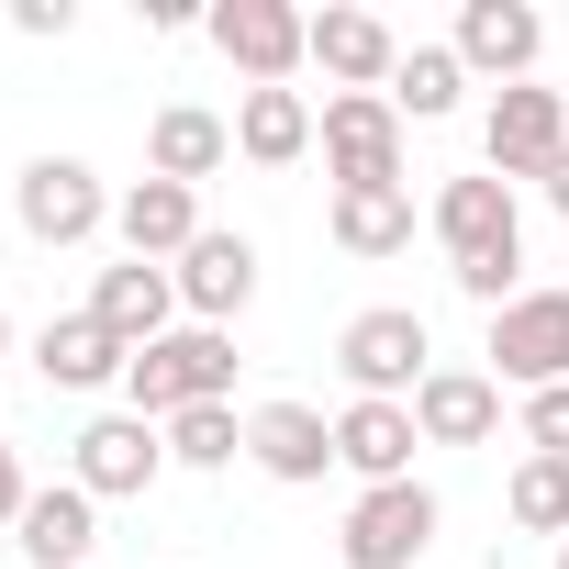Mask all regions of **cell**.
Listing matches in <instances>:
<instances>
[{
	"label": "cell",
	"mask_w": 569,
	"mask_h": 569,
	"mask_svg": "<svg viewBox=\"0 0 569 569\" xmlns=\"http://www.w3.org/2000/svg\"><path fill=\"white\" fill-rule=\"evenodd\" d=\"M425 223H436V246H447V279H458V291H469L480 313L525 302V212H513V190H502L491 168L447 179Z\"/></svg>",
	"instance_id": "obj_1"
},
{
	"label": "cell",
	"mask_w": 569,
	"mask_h": 569,
	"mask_svg": "<svg viewBox=\"0 0 569 569\" xmlns=\"http://www.w3.org/2000/svg\"><path fill=\"white\" fill-rule=\"evenodd\" d=\"M223 391H234V336L223 325H179V336L134 347V369H123V413H146V425H179Z\"/></svg>",
	"instance_id": "obj_2"
},
{
	"label": "cell",
	"mask_w": 569,
	"mask_h": 569,
	"mask_svg": "<svg viewBox=\"0 0 569 569\" xmlns=\"http://www.w3.org/2000/svg\"><path fill=\"white\" fill-rule=\"evenodd\" d=\"M336 369H347L358 402H413V391L436 380V336H425L413 302H369V313L336 336Z\"/></svg>",
	"instance_id": "obj_3"
},
{
	"label": "cell",
	"mask_w": 569,
	"mask_h": 569,
	"mask_svg": "<svg viewBox=\"0 0 569 569\" xmlns=\"http://www.w3.org/2000/svg\"><path fill=\"white\" fill-rule=\"evenodd\" d=\"M313 146H325L336 190H402V112H391V90H336Z\"/></svg>",
	"instance_id": "obj_4"
},
{
	"label": "cell",
	"mask_w": 569,
	"mask_h": 569,
	"mask_svg": "<svg viewBox=\"0 0 569 569\" xmlns=\"http://www.w3.org/2000/svg\"><path fill=\"white\" fill-rule=\"evenodd\" d=\"M12 223H23L34 246H90V234L112 223V190H101L90 157H23V179H12Z\"/></svg>",
	"instance_id": "obj_5"
},
{
	"label": "cell",
	"mask_w": 569,
	"mask_h": 569,
	"mask_svg": "<svg viewBox=\"0 0 569 569\" xmlns=\"http://www.w3.org/2000/svg\"><path fill=\"white\" fill-rule=\"evenodd\" d=\"M425 547H436V491L425 480H380L336 525V558L347 569H425Z\"/></svg>",
	"instance_id": "obj_6"
},
{
	"label": "cell",
	"mask_w": 569,
	"mask_h": 569,
	"mask_svg": "<svg viewBox=\"0 0 569 569\" xmlns=\"http://www.w3.org/2000/svg\"><path fill=\"white\" fill-rule=\"evenodd\" d=\"M157 469H168V425H146V413H90L68 436V480L90 502H134V491H157Z\"/></svg>",
	"instance_id": "obj_7"
},
{
	"label": "cell",
	"mask_w": 569,
	"mask_h": 569,
	"mask_svg": "<svg viewBox=\"0 0 569 569\" xmlns=\"http://www.w3.org/2000/svg\"><path fill=\"white\" fill-rule=\"evenodd\" d=\"M569 157V90H491V123H480V168L513 190V179H547Z\"/></svg>",
	"instance_id": "obj_8"
},
{
	"label": "cell",
	"mask_w": 569,
	"mask_h": 569,
	"mask_svg": "<svg viewBox=\"0 0 569 569\" xmlns=\"http://www.w3.org/2000/svg\"><path fill=\"white\" fill-rule=\"evenodd\" d=\"M201 34L246 68V90H291V68H313V12H291V0H223Z\"/></svg>",
	"instance_id": "obj_9"
},
{
	"label": "cell",
	"mask_w": 569,
	"mask_h": 569,
	"mask_svg": "<svg viewBox=\"0 0 569 569\" xmlns=\"http://www.w3.org/2000/svg\"><path fill=\"white\" fill-rule=\"evenodd\" d=\"M491 380L502 391H558L569 380V291H525L491 313Z\"/></svg>",
	"instance_id": "obj_10"
},
{
	"label": "cell",
	"mask_w": 569,
	"mask_h": 569,
	"mask_svg": "<svg viewBox=\"0 0 569 569\" xmlns=\"http://www.w3.org/2000/svg\"><path fill=\"white\" fill-rule=\"evenodd\" d=\"M447 46H458V68H469V79L525 90V79H536V57H547V23H536V0H469Z\"/></svg>",
	"instance_id": "obj_11"
},
{
	"label": "cell",
	"mask_w": 569,
	"mask_h": 569,
	"mask_svg": "<svg viewBox=\"0 0 569 569\" xmlns=\"http://www.w3.org/2000/svg\"><path fill=\"white\" fill-rule=\"evenodd\" d=\"M112 234H123V257L179 268L212 223H201V190H179V179H134V190H112Z\"/></svg>",
	"instance_id": "obj_12"
},
{
	"label": "cell",
	"mask_w": 569,
	"mask_h": 569,
	"mask_svg": "<svg viewBox=\"0 0 569 569\" xmlns=\"http://www.w3.org/2000/svg\"><path fill=\"white\" fill-rule=\"evenodd\" d=\"M168 279H179V313H190V325H223V336H234V313L257 302V246H246V234H201Z\"/></svg>",
	"instance_id": "obj_13"
},
{
	"label": "cell",
	"mask_w": 569,
	"mask_h": 569,
	"mask_svg": "<svg viewBox=\"0 0 569 569\" xmlns=\"http://www.w3.org/2000/svg\"><path fill=\"white\" fill-rule=\"evenodd\" d=\"M246 458H257L268 480L313 491V480L336 469V425H325L313 402H257V413H246Z\"/></svg>",
	"instance_id": "obj_14"
},
{
	"label": "cell",
	"mask_w": 569,
	"mask_h": 569,
	"mask_svg": "<svg viewBox=\"0 0 569 569\" xmlns=\"http://www.w3.org/2000/svg\"><path fill=\"white\" fill-rule=\"evenodd\" d=\"M34 369H46V391H112V380L134 369V347L79 302V313H57V325L34 336Z\"/></svg>",
	"instance_id": "obj_15"
},
{
	"label": "cell",
	"mask_w": 569,
	"mask_h": 569,
	"mask_svg": "<svg viewBox=\"0 0 569 569\" xmlns=\"http://www.w3.org/2000/svg\"><path fill=\"white\" fill-rule=\"evenodd\" d=\"M491 425H502V380L491 369H436L413 391V436L425 447H491Z\"/></svg>",
	"instance_id": "obj_16"
},
{
	"label": "cell",
	"mask_w": 569,
	"mask_h": 569,
	"mask_svg": "<svg viewBox=\"0 0 569 569\" xmlns=\"http://www.w3.org/2000/svg\"><path fill=\"white\" fill-rule=\"evenodd\" d=\"M413 402H347L336 413V469H358V491H380V480H413Z\"/></svg>",
	"instance_id": "obj_17"
},
{
	"label": "cell",
	"mask_w": 569,
	"mask_h": 569,
	"mask_svg": "<svg viewBox=\"0 0 569 569\" xmlns=\"http://www.w3.org/2000/svg\"><path fill=\"white\" fill-rule=\"evenodd\" d=\"M90 313H101L123 347H157V336H179V279H168V268H146V257H123V268H101V279H90Z\"/></svg>",
	"instance_id": "obj_18"
},
{
	"label": "cell",
	"mask_w": 569,
	"mask_h": 569,
	"mask_svg": "<svg viewBox=\"0 0 569 569\" xmlns=\"http://www.w3.org/2000/svg\"><path fill=\"white\" fill-rule=\"evenodd\" d=\"M313 68H325L336 90H391L402 34H391L380 12H313Z\"/></svg>",
	"instance_id": "obj_19"
},
{
	"label": "cell",
	"mask_w": 569,
	"mask_h": 569,
	"mask_svg": "<svg viewBox=\"0 0 569 569\" xmlns=\"http://www.w3.org/2000/svg\"><path fill=\"white\" fill-rule=\"evenodd\" d=\"M223 157H234V123H223V112H201V101H168V112L146 123V179H179V190H201Z\"/></svg>",
	"instance_id": "obj_20"
},
{
	"label": "cell",
	"mask_w": 569,
	"mask_h": 569,
	"mask_svg": "<svg viewBox=\"0 0 569 569\" xmlns=\"http://www.w3.org/2000/svg\"><path fill=\"white\" fill-rule=\"evenodd\" d=\"M12 547H23L34 569H79V558L101 547V502H90L79 480H57V491H34V502H23V525H12Z\"/></svg>",
	"instance_id": "obj_21"
},
{
	"label": "cell",
	"mask_w": 569,
	"mask_h": 569,
	"mask_svg": "<svg viewBox=\"0 0 569 569\" xmlns=\"http://www.w3.org/2000/svg\"><path fill=\"white\" fill-rule=\"evenodd\" d=\"M313 123H325V112H313L302 90H246V101H234V157H246V168H302V157H313Z\"/></svg>",
	"instance_id": "obj_22"
},
{
	"label": "cell",
	"mask_w": 569,
	"mask_h": 569,
	"mask_svg": "<svg viewBox=\"0 0 569 569\" xmlns=\"http://www.w3.org/2000/svg\"><path fill=\"white\" fill-rule=\"evenodd\" d=\"M325 234L347 257H402L413 246V190H336L325 201Z\"/></svg>",
	"instance_id": "obj_23"
},
{
	"label": "cell",
	"mask_w": 569,
	"mask_h": 569,
	"mask_svg": "<svg viewBox=\"0 0 569 569\" xmlns=\"http://www.w3.org/2000/svg\"><path fill=\"white\" fill-rule=\"evenodd\" d=\"M458 101H469L458 46H402V68H391V112H402V123H447Z\"/></svg>",
	"instance_id": "obj_24"
},
{
	"label": "cell",
	"mask_w": 569,
	"mask_h": 569,
	"mask_svg": "<svg viewBox=\"0 0 569 569\" xmlns=\"http://www.w3.org/2000/svg\"><path fill=\"white\" fill-rule=\"evenodd\" d=\"M234 458H246V413L234 402H201V413L168 425V469H234Z\"/></svg>",
	"instance_id": "obj_25"
},
{
	"label": "cell",
	"mask_w": 569,
	"mask_h": 569,
	"mask_svg": "<svg viewBox=\"0 0 569 569\" xmlns=\"http://www.w3.org/2000/svg\"><path fill=\"white\" fill-rule=\"evenodd\" d=\"M502 513H513L525 536H569V458H513Z\"/></svg>",
	"instance_id": "obj_26"
},
{
	"label": "cell",
	"mask_w": 569,
	"mask_h": 569,
	"mask_svg": "<svg viewBox=\"0 0 569 569\" xmlns=\"http://www.w3.org/2000/svg\"><path fill=\"white\" fill-rule=\"evenodd\" d=\"M525 458H569V380L525 391Z\"/></svg>",
	"instance_id": "obj_27"
},
{
	"label": "cell",
	"mask_w": 569,
	"mask_h": 569,
	"mask_svg": "<svg viewBox=\"0 0 569 569\" xmlns=\"http://www.w3.org/2000/svg\"><path fill=\"white\" fill-rule=\"evenodd\" d=\"M79 23V0H12V34H34V46H57Z\"/></svg>",
	"instance_id": "obj_28"
},
{
	"label": "cell",
	"mask_w": 569,
	"mask_h": 569,
	"mask_svg": "<svg viewBox=\"0 0 569 569\" xmlns=\"http://www.w3.org/2000/svg\"><path fill=\"white\" fill-rule=\"evenodd\" d=\"M23 502H34V480H23V447H12V425H0V525H23Z\"/></svg>",
	"instance_id": "obj_29"
},
{
	"label": "cell",
	"mask_w": 569,
	"mask_h": 569,
	"mask_svg": "<svg viewBox=\"0 0 569 569\" xmlns=\"http://www.w3.org/2000/svg\"><path fill=\"white\" fill-rule=\"evenodd\" d=\"M536 190H547V201H558V212H569V157H558V168H547V179H536Z\"/></svg>",
	"instance_id": "obj_30"
},
{
	"label": "cell",
	"mask_w": 569,
	"mask_h": 569,
	"mask_svg": "<svg viewBox=\"0 0 569 569\" xmlns=\"http://www.w3.org/2000/svg\"><path fill=\"white\" fill-rule=\"evenodd\" d=\"M0 358H12V313H0Z\"/></svg>",
	"instance_id": "obj_31"
},
{
	"label": "cell",
	"mask_w": 569,
	"mask_h": 569,
	"mask_svg": "<svg viewBox=\"0 0 569 569\" xmlns=\"http://www.w3.org/2000/svg\"><path fill=\"white\" fill-rule=\"evenodd\" d=\"M558 569H569V536H558Z\"/></svg>",
	"instance_id": "obj_32"
}]
</instances>
